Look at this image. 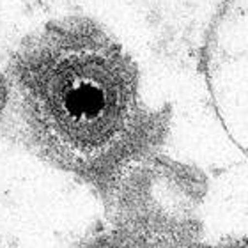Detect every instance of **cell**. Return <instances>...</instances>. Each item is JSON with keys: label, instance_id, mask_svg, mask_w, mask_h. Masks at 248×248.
Instances as JSON below:
<instances>
[{"label": "cell", "instance_id": "cell-1", "mask_svg": "<svg viewBox=\"0 0 248 248\" xmlns=\"http://www.w3.org/2000/svg\"><path fill=\"white\" fill-rule=\"evenodd\" d=\"M7 82L29 144L78 176L117 167L145 119L133 59L83 16L57 18L29 34L11 55Z\"/></svg>", "mask_w": 248, "mask_h": 248}, {"label": "cell", "instance_id": "cell-2", "mask_svg": "<svg viewBox=\"0 0 248 248\" xmlns=\"http://www.w3.org/2000/svg\"><path fill=\"white\" fill-rule=\"evenodd\" d=\"M204 66L218 117L248 158V0H222L207 34Z\"/></svg>", "mask_w": 248, "mask_h": 248}, {"label": "cell", "instance_id": "cell-3", "mask_svg": "<svg viewBox=\"0 0 248 248\" xmlns=\"http://www.w3.org/2000/svg\"><path fill=\"white\" fill-rule=\"evenodd\" d=\"M9 105V82H7V75L0 71V117L5 112Z\"/></svg>", "mask_w": 248, "mask_h": 248}, {"label": "cell", "instance_id": "cell-4", "mask_svg": "<svg viewBox=\"0 0 248 248\" xmlns=\"http://www.w3.org/2000/svg\"><path fill=\"white\" fill-rule=\"evenodd\" d=\"M201 248H238V247H201Z\"/></svg>", "mask_w": 248, "mask_h": 248}]
</instances>
